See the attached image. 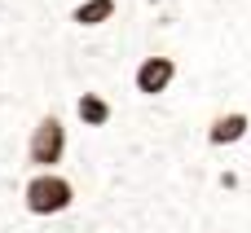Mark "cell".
I'll list each match as a JSON object with an SVG mask.
<instances>
[{"label": "cell", "mask_w": 251, "mask_h": 233, "mask_svg": "<svg viewBox=\"0 0 251 233\" xmlns=\"http://www.w3.org/2000/svg\"><path fill=\"white\" fill-rule=\"evenodd\" d=\"M75 198H79L75 181L62 176L57 167L31 172V176L22 181V189H18V207H22V216H31V220H57V216H66V211L75 207Z\"/></svg>", "instance_id": "obj_1"}, {"label": "cell", "mask_w": 251, "mask_h": 233, "mask_svg": "<svg viewBox=\"0 0 251 233\" xmlns=\"http://www.w3.org/2000/svg\"><path fill=\"white\" fill-rule=\"evenodd\" d=\"M247 137H251V115L247 110H221V115H212L207 128H203V141H207L212 150H234V145H243Z\"/></svg>", "instance_id": "obj_4"}, {"label": "cell", "mask_w": 251, "mask_h": 233, "mask_svg": "<svg viewBox=\"0 0 251 233\" xmlns=\"http://www.w3.org/2000/svg\"><path fill=\"white\" fill-rule=\"evenodd\" d=\"M66 145H71V137H66V119H62L57 110H44V115L31 123V132H26V145H22V154H26V167H35V172H49V167H57V163L66 159Z\"/></svg>", "instance_id": "obj_2"}, {"label": "cell", "mask_w": 251, "mask_h": 233, "mask_svg": "<svg viewBox=\"0 0 251 233\" xmlns=\"http://www.w3.org/2000/svg\"><path fill=\"white\" fill-rule=\"evenodd\" d=\"M181 79V66L172 53H146L137 66H132V93L141 101H159L172 93V84Z\"/></svg>", "instance_id": "obj_3"}, {"label": "cell", "mask_w": 251, "mask_h": 233, "mask_svg": "<svg viewBox=\"0 0 251 233\" xmlns=\"http://www.w3.org/2000/svg\"><path fill=\"white\" fill-rule=\"evenodd\" d=\"M75 119H79V128L101 132V128L115 123V101L97 88H84V93H75Z\"/></svg>", "instance_id": "obj_5"}, {"label": "cell", "mask_w": 251, "mask_h": 233, "mask_svg": "<svg viewBox=\"0 0 251 233\" xmlns=\"http://www.w3.org/2000/svg\"><path fill=\"white\" fill-rule=\"evenodd\" d=\"M115 13H119V0H75L66 9V22L79 31H101L106 22H115Z\"/></svg>", "instance_id": "obj_6"}]
</instances>
